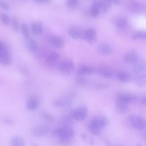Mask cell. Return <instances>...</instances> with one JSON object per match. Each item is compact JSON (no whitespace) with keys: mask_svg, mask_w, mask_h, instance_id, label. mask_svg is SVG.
Listing matches in <instances>:
<instances>
[{"mask_svg":"<svg viewBox=\"0 0 146 146\" xmlns=\"http://www.w3.org/2000/svg\"><path fill=\"white\" fill-rule=\"evenodd\" d=\"M52 135L57 137L59 143L63 145H70L72 143V139L74 136V131L70 127H59L55 129Z\"/></svg>","mask_w":146,"mask_h":146,"instance_id":"6da1fadb","label":"cell"},{"mask_svg":"<svg viewBox=\"0 0 146 146\" xmlns=\"http://www.w3.org/2000/svg\"><path fill=\"white\" fill-rule=\"evenodd\" d=\"M108 119L104 116H99L94 118L89 123L88 129L94 135H98L100 130L108 124Z\"/></svg>","mask_w":146,"mask_h":146,"instance_id":"7a4b0ae2","label":"cell"},{"mask_svg":"<svg viewBox=\"0 0 146 146\" xmlns=\"http://www.w3.org/2000/svg\"><path fill=\"white\" fill-rule=\"evenodd\" d=\"M10 50L5 42L0 40V64L7 66L11 63Z\"/></svg>","mask_w":146,"mask_h":146,"instance_id":"3957f363","label":"cell"},{"mask_svg":"<svg viewBox=\"0 0 146 146\" xmlns=\"http://www.w3.org/2000/svg\"><path fill=\"white\" fill-rule=\"evenodd\" d=\"M128 119L132 126L137 129H143L146 127V120L141 116L131 114L128 115Z\"/></svg>","mask_w":146,"mask_h":146,"instance_id":"277c9868","label":"cell"},{"mask_svg":"<svg viewBox=\"0 0 146 146\" xmlns=\"http://www.w3.org/2000/svg\"><path fill=\"white\" fill-rule=\"evenodd\" d=\"M59 71L64 75H70L74 70V62L70 59H66L62 61L58 65Z\"/></svg>","mask_w":146,"mask_h":146,"instance_id":"5b68a950","label":"cell"},{"mask_svg":"<svg viewBox=\"0 0 146 146\" xmlns=\"http://www.w3.org/2000/svg\"><path fill=\"white\" fill-rule=\"evenodd\" d=\"M98 37L97 30L94 27H90L84 31L82 39L90 44H94Z\"/></svg>","mask_w":146,"mask_h":146,"instance_id":"8992f818","label":"cell"},{"mask_svg":"<svg viewBox=\"0 0 146 146\" xmlns=\"http://www.w3.org/2000/svg\"><path fill=\"white\" fill-rule=\"evenodd\" d=\"M87 113V108L84 106H80L72 111L71 117L77 121H82L86 117Z\"/></svg>","mask_w":146,"mask_h":146,"instance_id":"52a82bcc","label":"cell"},{"mask_svg":"<svg viewBox=\"0 0 146 146\" xmlns=\"http://www.w3.org/2000/svg\"><path fill=\"white\" fill-rule=\"evenodd\" d=\"M96 72V67L91 65L81 64L76 70V74L78 76H82L85 75H91Z\"/></svg>","mask_w":146,"mask_h":146,"instance_id":"ba28073f","label":"cell"},{"mask_svg":"<svg viewBox=\"0 0 146 146\" xmlns=\"http://www.w3.org/2000/svg\"><path fill=\"white\" fill-rule=\"evenodd\" d=\"M123 60L129 64H135L139 59V54L137 52L134 50H129L126 52L123 56Z\"/></svg>","mask_w":146,"mask_h":146,"instance_id":"9c48e42d","label":"cell"},{"mask_svg":"<svg viewBox=\"0 0 146 146\" xmlns=\"http://www.w3.org/2000/svg\"><path fill=\"white\" fill-rule=\"evenodd\" d=\"M96 72L100 76L104 78H111L114 75L112 70L106 66H100L96 67Z\"/></svg>","mask_w":146,"mask_h":146,"instance_id":"30bf717a","label":"cell"},{"mask_svg":"<svg viewBox=\"0 0 146 146\" xmlns=\"http://www.w3.org/2000/svg\"><path fill=\"white\" fill-rule=\"evenodd\" d=\"M133 65L132 69L133 72L136 75H146V60L143 59H139Z\"/></svg>","mask_w":146,"mask_h":146,"instance_id":"8fae6325","label":"cell"},{"mask_svg":"<svg viewBox=\"0 0 146 146\" xmlns=\"http://www.w3.org/2000/svg\"><path fill=\"white\" fill-rule=\"evenodd\" d=\"M60 54L56 51H50L45 58V62L48 66H55L59 61Z\"/></svg>","mask_w":146,"mask_h":146,"instance_id":"7c38bea8","label":"cell"},{"mask_svg":"<svg viewBox=\"0 0 146 146\" xmlns=\"http://www.w3.org/2000/svg\"><path fill=\"white\" fill-rule=\"evenodd\" d=\"M98 51L103 55H108L112 54L113 51V47L108 43L105 42H100L97 47Z\"/></svg>","mask_w":146,"mask_h":146,"instance_id":"4fadbf2b","label":"cell"},{"mask_svg":"<svg viewBox=\"0 0 146 146\" xmlns=\"http://www.w3.org/2000/svg\"><path fill=\"white\" fill-rule=\"evenodd\" d=\"M49 43L51 46L56 48H61L64 45V39L56 35H53L50 37Z\"/></svg>","mask_w":146,"mask_h":146,"instance_id":"5bb4252c","label":"cell"},{"mask_svg":"<svg viewBox=\"0 0 146 146\" xmlns=\"http://www.w3.org/2000/svg\"><path fill=\"white\" fill-rule=\"evenodd\" d=\"M127 7L132 13H140L142 10V5L136 0H129L127 3Z\"/></svg>","mask_w":146,"mask_h":146,"instance_id":"9a60e30c","label":"cell"},{"mask_svg":"<svg viewBox=\"0 0 146 146\" xmlns=\"http://www.w3.org/2000/svg\"><path fill=\"white\" fill-rule=\"evenodd\" d=\"M83 32L79 28L76 26H70L68 28L67 33L68 35L74 39H82Z\"/></svg>","mask_w":146,"mask_h":146,"instance_id":"2e32d148","label":"cell"},{"mask_svg":"<svg viewBox=\"0 0 146 146\" xmlns=\"http://www.w3.org/2000/svg\"><path fill=\"white\" fill-rule=\"evenodd\" d=\"M72 99L70 96H64L56 100H55L53 103L54 106L60 107L64 108L69 107L72 103Z\"/></svg>","mask_w":146,"mask_h":146,"instance_id":"e0dca14e","label":"cell"},{"mask_svg":"<svg viewBox=\"0 0 146 146\" xmlns=\"http://www.w3.org/2000/svg\"><path fill=\"white\" fill-rule=\"evenodd\" d=\"M31 133L37 137L45 136L49 131V129L45 125H38L31 129Z\"/></svg>","mask_w":146,"mask_h":146,"instance_id":"ac0fdd59","label":"cell"},{"mask_svg":"<svg viewBox=\"0 0 146 146\" xmlns=\"http://www.w3.org/2000/svg\"><path fill=\"white\" fill-rule=\"evenodd\" d=\"M116 79L121 82H128L132 79V75L130 73L123 70H119L115 74Z\"/></svg>","mask_w":146,"mask_h":146,"instance_id":"d6986e66","label":"cell"},{"mask_svg":"<svg viewBox=\"0 0 146 146\" xmlns=\"http://www.w3.org/2000/svg\"><path fill=\"white\" fill-rule=\"evenodd\" d=\"M128 19L124 16L116 17L113 20V24L119 29H124L128 26Z\"/></svg>","mask_w":146,"mask_h":146,"instance_id":"ffe728a7","label":"cell"},{"mask_svg":"<svg viewBox=\"0 0 146 146\" xmlns=\"http://www.w3.org/2000/svg\"><path fill=\"white\" fill-rule=\"evenodd\" d=\"M30 30L35 35H40L43 32V26L41 22H34L31 25Z\"/></svg>","mask_w":146,"mask_h":146,"instance_id":"44dd1931","label":"cell"},{"mask_svg":"<svg viewBox=\"0 0 146 146\" xmlns=\"http://www.w3.org/2000/svg\"><path fill=\"white\" fill-rule=\"evenodd\" d=\"M26 45L29 51L33 53H35L38 50V44L37 42L31 36L26 39Z\"/></svg>","mask_w":146,"mask_h":146,"instance_id":"7402d4cb","label":"cell"},{"mask_svg":"<svg viewBox=\"0 0 146 146\" xmlns=\"http://www.w3.org/2000/svg\"><path fill=\"white\" fill-rule=\"evenodd\" d=\"M135 99H136V98L135 97V96H133L132 95L128 94H125V93H121V94H119L117 95L116 100L120 101L121 102H123L127 104H129L131 102H133L135 100Z\"/></svg>","mask_w":146,"mask_h":146,"instance_id":"603a6c76","label":"cell"},{"mask_svg":"<svg viewBox=\"0 0 146 146\" xmlns=\"http://www.w3.org/2000/svg\"><path fill=\"white\" fill-rule=\"evenodd\" d=\"M100 9V13H106L111 7L112 3L109 0H95Z\"/></svg>","mask_w":146,"mask_h":146,"instance_id":"cb8c5ba5","label":"cell"},{"mask_svg":"<svg viewBox=\"0 0 146 146\" xmlns=\"http://www.w3.org/2000/svg\"><path fill=\"white\" fill-rule=\"evenodd\" d=\"M39 102L38 99L34 96L29 98L26 102V108L30 111H35L39 106Z\"/></svg>","mask_w":146,"mask_h":146,"instance_id":"d4e9b609","label":"cell"},{"mask_svg":"<svg viewBox=\"0 0 146 146\" xmlns=\"http://www.w3.org/2000/svg\"><path fill=\"white\" fill-rule=\"evenodd\" d=\"M100 13V11L99 7L96 1L94 0L90 8L89 14L92 18H96L99 15Z\"/></svg>","mask_w":146,"mask_h":146,"instance_id":"484cf974","label":"cell"},{"mask_svg":"<svg viewBox=\"0 0 146 146\" xmlns=\"http://www.w3.org/2000/svg\"><path fill=\"white\" fill-rule=\"evenodd\" d=\"M11 146H25L23 138L20 136H15L10 139Z\"/></svg>","mask_w":146,"mask_h":146,"instance_id":"4316f807","label":"cell"},{"mask_svg":"<svg viewBox=\"0 0 146 146\" xmlns=\"http://www.w3.org/2000/svg\"><path fill=\"white\" fill-rule=\"evenodd\" d=\"M134 81L135 83L140 86L144 87L146 86V75L144 74H140L136 75L134 78Z\"/></svg>","mask_w":146,"mask_h":146,"instance_id":"83f0119b","label":"cell"},{"mask_svg":"<svg viewBox=\"0 0 146 146\" xmlns=\"http://www.w3.org/2000/svg\"><path fill=\"white\" fill-rule=\"evenodd\" d=\"M20 31L25 39L30 37V30L26 23H22L21 24Z\"/></svg>","mask_w":146,"mask_h":146,"instance_id":"f1b7e54d","label":"cell"},{"mask_svg":"<svg viewBox=\"0 0 146 146\" xmlns=\"http://www.w3.org/2000/svg\"><path fill=\"white\" fill-rule=\"evenodd\" d=\"M116 107L119 112L123 113L126 112L128 110V104L125 103L121 102L120 101L116 100Z\"/></svg>","mask_w":146,"mask_h":146,"instance_id":"f546056e","label":"cell"},{"mask_svg":"<svg viewBox=\"0 0 146 146\" xmlns=\"http://www.w3.org/2000/svg\"><path fill=\"white\" fill-rule=\"evenodd\" d=\"M10 24L11 26L12 29L14 31L18 32L20 31V28H21V24L19 23V21H18L17 18L15 17H13L11 18V22Z\"/></svg>","mask_w":146,"mask_h":146,"instance_id":"4dcf8cb0","label":"cell"},{"mask_svg":"<svg viewBox=\"0 0 146 146\" xmlns=\"http://www.w3.org/2000/svg\"><path fill=\"white\" fill-rule=\"evenodd\" d=\"M133 40H146V31H139L132 36Z\"/></svg>","mask_w":146,"mask_h":146,"instance_id":"1f68e13d","label":"cell"},{"mask_svg":"<svg viewBox=\"0 0 146 146\" xmlns=\"http://www.w3.org/2000/svg\"><path fill=\"white\" fill-rule=\"evenodd\" d=\"M0 20L5 25H8L11 22V18L9 15L5 13H1L0 14Z\"/></svg>","mask_w":146,"mask_h":146,"instance_id":"d6a6232c","label":"cell"},{"mask_svg":"<svg viewBox=\"0 0 146 146\" xmlns=\"http://www.w3.org/2000/svg\"><path fill=\"white\" fill-rule=\"evenodd\" d=\"M62 124L63 127H70L71 126L72 121L70 117L68 116H64L62 119Z\"/></svg>","mask_w":146,"mask_h":146,"instance_id":"836d02e7","label":"cell"},{"mask_svg":"<svg viewBox=\"0 0 146 146\" xmlns=\"http://www.w3.org/2000/svg\"><path fill=\"white\" fill-rule=\"evenodd\" d=\"M79 0H66L67 6L71 9L76 8L79 4Z\"/></svg>","mask_w":146,"mask_h":146,"instance_id":"e575fe53","label":"cell"},{"mask_svg":"<svg viewBox=\"0 0 146 146\" xmlns=\"http://www.w3.org/2000/svg\"><path fill=\"white\" fill-rule=\"evenodd\" d=\"M0 8L2 10L8 11L10 10V5L5 0H0Z\"/></svg>","mask_w":146,"mask_h":146,"instance_id":"d590c367","label":"cell"},{"mask_svg":"<svg viewBox=\"0 0 146 146\" xmlns=\"http://www.w3.org/2000/svg\"><path fill=\"white\" fill-rule=\"evenodd\" d=\"M76 83L80 85H86L87 83V80L82 76H78L76 79Z\"/></svg>","mask_w":146,"mask_h":146,"instance_id":"8d00e7d4","label":"cell"},{"mask_svg":"<svg viewBox=\"0 0 146 146\" xmlns=\"http://www.w3.org/2000/svg\"><path fill=\"white\" fill-rule=\"evenodd\" d=\"M35 2L40 4H47L50 3V0H33Z\"/></svg>","mask_w":146,"mask_h":146,"instance_id":"74e56055","label":"cell"},{"mask_svg":"<svg viewBox=\"0 0 146 146\" xmlns=\"http://www.w3.org/2000/svg\"><path fill=\"white\" fill-rule=\"evenodd\" d=\"M42 115H43L47 119H48V120H52V116H51V115H50L48 113H46L45 112H43V111Z\"/></svg>","mask_w":146,"mask_h":146,"instance_id":"f35d334b","label":"cell"},{"mask_svg":"<svg viewBox=\"0 0 146 146\" xmlns=\"http://www.w3.org/2000/svg\"><path fill=\"white\" fill-rule=\"evenodd\" d=\"M110 2L112 4H115V5H119L121 2V0H109Z\"/></svg>","mask_w":146,"mask_h":146,"instance_id":"ab89813d","label":"cell"},{"mask_svg":"<svg viewBox=\"0 0 146 146\" xmlns=\"http://www.w3.org/2000/svg\"><path fill=\"white\" fill-rule=\"evenodd\" d=\"M141 104L144 106H146V96H144L143 97L142 99H141Z\"/></svg>","mask_w":146,"mask_h":146,"instance_id":"60d3db41","label":"cell"},{"mask_svg":"<svg viewBox=\"0 0 146 146\" xmlns=\"http://www.w3.org/2000/svg\"><path fill=\"white\" fill-rule=\"evenodd\" d=\"M143 137L144 139V140L146 141V129L145 130V131L144 132V134H143Z\"/></svg>","mask_w":146,"mask_h":146,"instance_id":"b9f144b4","label":"cell"},{"mask_svg":"<svg viewBox=\"0 0 146 146\" xmlns=\"http://www.w3.org/2000/svg\"><path fill=\"white\" fill-rule=\"evenodd\" d=\"M136 146H143V145H141V144H138L136 145Z\"/></svg>","mask_w":146,"mask_h":146,"instance_id":"7bdbcfd3","label":"cell"},{"mask_svg":"<svg viewBox=\"0 0 146 146\" xmlns=\"http://www.w3.org/2000/svg\"><path fill=\"white\" fill-rule=\"evenodd\" d=\"M33 146H38V145H36V144H33Z\"/></svg>","mask_w":146,"mask_h":146,"instance_id":"ee69618b","label":"cell"}]
</instances>
